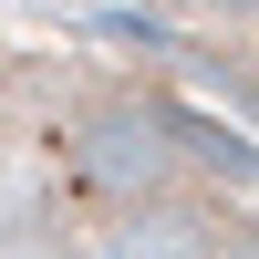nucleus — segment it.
Masks as SVG:
<instances>
[{
	"label": "nucleus",
	"instance_id": "f257e3e1",
	"mask_svg": "<svg viewBox=\"0 0 259 259\" xmlns=\"http://www.w3.org/2000/svg\"><path fill=\"white\" fill-rule=\"evenodd\" d=\"M145 11H156L166 41H187V52L259 114V0H145Z\"/></svg>",
	"mask_w": 259,
	"mask_h": 259
}]
</instances>
